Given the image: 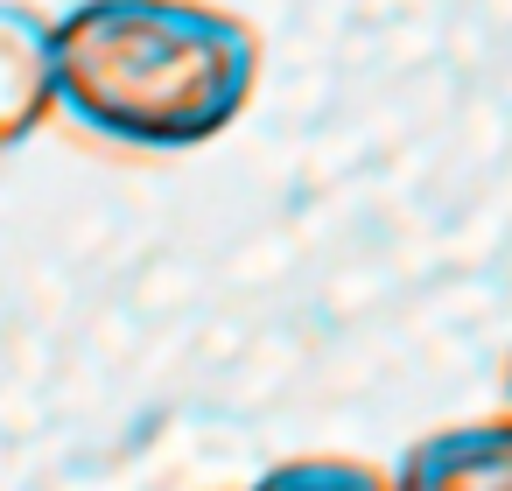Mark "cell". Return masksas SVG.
Masks as SVG:
<instances>
[{
    "instance_id": "3",
    "label": "cell",
    "mask_w": 512,
    "mask_h": 491,
    "mask_svg": "<svg viewBox=\"0 0 512 491\" xmlns=\"http://www.w3.org/2000/svg\"><path fill=\"white\" fill-rule=\"evenodd\" d=\"M393 491H512V414L421 435L393 463Z\"/></svg>"
},
{
    "instance_id": "1",
    "label": "cell",
    "mask_w": 512,
    "mask_h": 491,
    "mask_svg": "<svg viewBox=\"0 0 512 491\" xmlns=\"http://www.w3.org/2000/svg\"><path fill=\"white\" fill-rule=\"evenodd\" d=\"M64 120L134 155H190L239 127L260 36L211 0H78L57 15Z\"/></svg>"
},
{
    "instance_id": "4",
    "label": "cell",
    "mask_w": 512,
    "mask_h": 491,
    "mask_svg": "<svg viewBox=\"0 0 512 491\" xmlns=\"http://www.w3.org/2000/svg\"><path fill=\"white\" fill-rule=\"evenodd\" d=\"M246 491H393V477H379L358 456H288V463L260 470Z\"/></svg>"
},
{
    "instance_id": "2",
    "label": "cell",
    "mask_w": 512,
    "mask_h": 491,
    "mask_svg": "<svg viewBox=\"0 0 512 491\" xmlns=\"http://www.w3.org/2000/svg\"><path fill=\"white\" fill-rule=\"evenodd\" d=\"M50 113H64L57 15L29 8V0H0V155L36 141Z\"/></svg>"
}]
</instances>
